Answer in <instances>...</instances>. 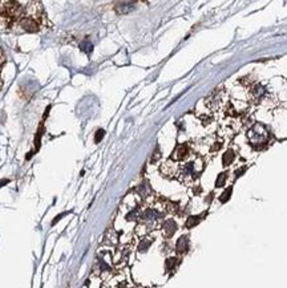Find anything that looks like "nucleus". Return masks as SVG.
Segmentation results:
<instances>
[{"instance_id": "1", "label": "nucleus", "mask_w": 287, "mask_h": 288, "mask_svg": "<svg viewBox=\"0 0 287 288\" xmlns=\"http://www.w3.org/2000/svg\"><path fill=\"white\" fill-rule=\"evenodd\" d=\"M52 27L45 12L43 4L39 1H27L25 3V12L24 16L17 21L13 31L27 32V33H36L41 32L44 28Z\"/></svg>"}, {"instance_id": "2", "label": "nucleus", "mask_w": 287, "mask_h": 288, "mask_svg": "<svg viewBox=\"0 0 287 288\" xmlns=\"http://www.w3.org/2000/svg\"><path fill=\"white\" fill-rule=\"evenodd\" d=\"M166 213V202L155 198L150 205L141 209L137 229L141 227V229H144V234L149 233L151 230H154L155 227L161 226V223L163 222V217H165Z\"/></svg>"}, {"instance_id": "3", "label": "nucleus", "mask_w": 287, "mask_h": 288, "mask_svg": "<svg viewBox=\"0 0 287 288\" xmlns=\"http://www.w3.org/2000/svg\"><path fill=\"white\" fill-rule=\"evenodd\" d=\"M27 1H3L0 0V31H13L16 24L25 12Z\"/></svg>"}, {"instance_id": "4", "label": "nucleus", "mask_w": 287, "mask_h": 288, "mask_svg": "<svg viewBox=\"0 0 287 288\" xmlns=\"http://www.w3.org/2000/svg\"><path fill=\"white\" fill-rule=\"evenodd\" d=\"M205 169V162L201 157L189 158L187 161L178 163V170H177V175L179 181L183 183H191L199 177V174L202 173Z\"/></svg>"}, {"instance_id": "5", "label": "nucleus", "mask_w": 287, "mask_h": 288, "mask_svg": "<svg viewBox=\"0 0 287 288\" xmlns=\"http://www.w3.org/2000/svg\"><path fill=\"white\" fill-rule=\"evenodd\" d=\"M269 139H270L269 131L263 127L262 124H255L247 132L249 143L251 144L253 147H257V149H261L263 146H266L267 143H269Z\"/></svg>"}, {"instance_id": "6", "label": "nucleus", "mask_w": 287, "mask_h": 288, "mask_svg": "<svg viewBox=\"0 0 287 288\" xmlns=\"http://www.w3.org/2000/svg\"><path fill=\"white\" fill-rule=\"evenodd\" d=\"M191 157V146L189 144L178 145L171 153V161L174 162H185Z\"/></svg>"}, {"instance_id": "7", "label": "nucleus", "mask_w": 287, "mask_h": 288, "mask_svg": "<svg viewBox=\"0 0 287 288\" xmlns=\"http://www.w3.org/2000/svg\"><path fill=\"white\" fill-rule=\"evenodd\" d=\"M250 96H251V100H253L255 104L262 103V101H265V99H266V96H267L266 88L263 87L262 84H259V83L254 84L253 88H251Z\"/></svg>"}, {"instance_id": "8", "label": "nucleus", "mask_w": 287, "mask_h": 288, "mask_svg": "<svg viewBox=\"0 0 287 288\" xmlns=\"http://www.w3.org/2000/svg\"><path fill=\"white\" fill-rule=\"evenodd\" d=\"M161 230H162L163 237L169 239L175 234V231L178 230V226H177V222L174 219H165V221L161 223Z\"/></svg>"}, {"instance_id": "9", "label": "nucleus", "mask_w": 287, "mask_h": 288, "mask_svg": "<svg viewBox=\"0 0 287 288\" xmlns=\"http://www.w3.org/2000/svg\"><path fill=\"white\" fill-rule=\"evenodd\" d=\"M190 249V242H189V237L187 235H182L178 238L177 245H175V251L178 255H185Z\"/></svg>"}, {"instance_id": "10", "label": "nucleus", "mask_w": 287, "mask_h": 288, "mask_svg": "<svg viewBox=\"0 0 287 288\" xmlns=\"http://www.w3.org/2000/svg\"><path fill=\"white\" fill-rule=\"evenodd\" d=\"M96 271H97V274H99V275H104V274L111 273L112 267H111V265H109V263H108V262L105 261L103 257H99V259H97V263H96Z\"/></svg>"}, {"instance_id": "11", "label": "nucleus", "mask_w": 287, "mask_h": 288, "mask_svg": "<svg viewBox=\"0 0 287 288\" xmlns=\"http://www.w3.org/2000/svg\"><path fill=\"white\" fill-rule=\"evenodd\" d=\"M136 193L139 194L140 198H143V199H147L149 195H150L151 190H150V187H149V185H147V182H143V183H141V185L136 189Z\"/></svg>"}, {"instance_id": "12", "label": "nucleus", "mask_w": 287, "mask_h": 288, "mask_svg": "<svg viewBox=\"0 0 287 288\" xmlns=\"http://www.w3.org/2000/svg\"><path fill=\"white\" fill-rule=\"evenodd\" d=\"M179 266V259L175 257L167 258L166 262H165V269H166L167 273L173 274L175 271V269Z\"/></svg>"}, {"instance_id": "13", "label": "nucleus", "mask_w": 287, "mask_h": 288, "mask_svg": "<svg viewBox=\"0 0 287 288\" xmlns=\"http://www.w3.org/2000/svg\"><path fill=\"white\" fill-rule=\"evenodd\" d=\"M151 243H153V241H151L150 238H143V239L140 241L139 246H137V251H139L140 254H145L151 246Z\"/></svg>"}, {"instance_id": "14", "label": "nucleus", "mask_w": 287, "mask_h": 288, "mask_svg": "<svg viewBox=\"0 0 287 288\" xmlns=\"http://www.w3.org/2000/svg\"><path fill=\"white\" fill-rule=\"evenodd\" d=\"M203 215H191L186 219V223H185V227L186 229H193L197 225H199V222L202 221Z\"/></svg>"}, {"instance_id": "15", "label": "nucleus", "mask_w": 287, "mask_h": 288, "mask_svg": "<svg viewBox=\"0 0 287 288\" xmlns=\"http://www.w3.org/2000/svg\"><path fill=\"white\" fill-rule=\"evenodd\" d=\"M234 159H235V153H234V151H233V150H227L226 153L223 154V157H222L223 166L231 165V163L234 162Z\"/></svg>"}, {"instance_id": "16", "label": "nucleus", "mask_w": 287, "mask_h": 288, "mask_svg": "<svg viewBox=\"0 0 287 288\" xmlns=\"http://www.w3.org/2000/svg\"><path fill=\"white\" fill-rule=\"evenodd\" d=\"M133 5H135V3H119L117 4V7H116V9H117L120 13H124V12L132 11V9L135 8Z\"/></svg>"}, {"instance_id": "17", "label": "nucleus", "mask_w": 287, "mask_h": 288, "mask_svg": "<svg viewBox=\"0 0 287 288\" xmlns=\"http://www.w3.org/2000/svg\"><path fill=\"white\" fill-rule=\"evenodd\" d=\"M231 194H233V187H227V189L225 190L222 194H221V197H219V201H221V203H226V202L230 199Z\"/></svg>"}, {"instance_id": "18", "label": "nucleus", "mask_w": 287, "mask_h": 288, "mask_svg": "<svg viewBox=\"0 0 287 288\" xmlns=\"http://www.w3.org/2000/svg\"><path fill=\"white\" fill-rule=\"evenodd\" d=\"M227 179V173H221L215 181V187H223L225 186V182Z\"/></svg>"}, {"instance_id": "19", "label": "nucleus", "mask_w": 287, "mask_h": 288, "mask_svg": "<svg viewBox=\"0 0 287 288\" xmlns=\"http://www.w3.org/2000/svg\"><path fill=\"white\" fill-rule=\"evenodd\" d=\"M104 135H105V132H104V131L97 132V133H96V139H95L96 143H100V141H101V139L104 137Z\"/></svg>"}, {"instance_id": "20", "label": "nucleus", "mask_w": 287, "mask_h": 288, "mask_svg": "<svg viewBox=\"0 0 287 288\" xmlns=\"http://www.w3.org/2000/svg\"><path fill=\"white\" fill-rule=\"evenodd\" d=\"M116 288H131V286H129V283L128 282H120L119 285L116 286Z\"/></svg>"}, {"instance_id": "21", "label": "nucleus", "mask_w": 287, "mask_h": 288, "mask_svg": "<svg viewBox=\"0 0 287 288\" xmlns=\"http://www.w3.org/2000/svg\"><path fill=\"white\" fill-rule=\"evenodd\" d=\"M221 147H222V144H221V143H215L214 145L211 146V151H218V150L221 149Z\"/></svg>"}, {"instance_id": "22", "label": "nucleus", "mask_w": 287, "mask_h": 288, "mask_svg": "<svg viewBox=\"0 0 287 288\" xmlns=\"http://www.w3.org/2000/svg\"><path fill=\"white\" fill-rule=\"evenodd\" d=\"M4 60H5V56H4V53H3V49L0 48V65L4 63Z\"/></svg>"}, {"instance_id": "23", "label": "nucleus", "mask_w": 287, "mask_h": 288, "mask_svg": "<svg viewBox=\"0 0 287 288\" xmlns=\"http://www.w3.org/2000/svg\"><path fill=\"white\" fill-rule=\"evenodd\" d=\"M154 157H153V159H151V162H155V159H158L159 158V151H158V149H155V151H154V154H153Z\"/></svg>"}, {"instance_id": "24", "label": "nucleus", "mask_w": 287, "mask_h": 288, "mask_svg": "<svg viewBox=\"0 0 287 288\" xmlns=\"http://www.w3.org/2000/svg\"><path fill=\"white\" fill-rule=\"evenodd\" d=\"M245 170H246V166H245V167H242V169H239L238 171L235 173V177H239V175H241V174H242L243 171H245Z\"/></svg>"}, {"instance_id": "25", "label": "nucleus", "mask_w": 287, "mask_h": 288, "mask_svg": "<svg viewBox=\"0 0 287 288\" xmlns=\"http://www.w3.org/2000/svg\"><path fill=\"white\" fill-rule=\"evenodd\" d=\"M1 85H3V84H1V76H0V89H1Z\"/></svg>"}]
</instances>
